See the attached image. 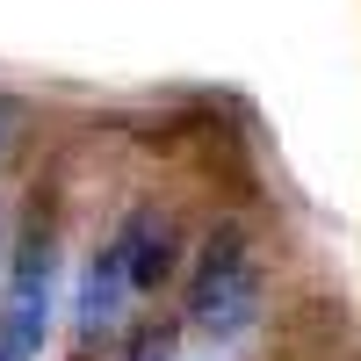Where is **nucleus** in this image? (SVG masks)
I'll return each instance as SVG.
<instances>
[{
	"label": "nucleus",
	"mask_w": 361,
	"mask_h": 361,
	"mask_svg": "<svg viewBox=\"0 0 361 361\" xmlns=\"http://www.w3.org/2000/svg\"><path fill=\"white\" fill-rule=\"evenodd\" d=\"M260 311H267V275H260L253 246L238 231H209L195 267H188V296H180L188 333L209 347H231L260 325Z\"/></svg>",
	"instance_id": "nucleus-1"
},
{
	"label": "nucleus",
	"mask_w": 361,
	"mask_h": 361,
	"mask_svg": "<svg viewBox=\"0 0 361 361\" xmlns=\"http://www.w3.org/2000/svg\"><path fill=\"white\" fill-rule=\"evenodd\" d=\"M51 304H58V238L51 224H29L8 289H0V361H37L44 333H51Z\"/></svg>",
	"instance_id": "nucleus-2"
},
{
	"label": "nucleus",
	"mask_w": 361,
	"mask_h": 361,
	"mask_svg": "<svg viewBox=\"0 0 361 361\" xmlns=\"http://www.w3.org/2000/svg\"><path fill=\"white\" fill-rule=\"evenodd\" d=\"M109 246L123 253L130 282H137V296H145V289H159V282L173 275V253H180V238H173V217H166L159 202H130L123 217H116Z\"/></svg>",
	"instance_id": "nucleus-3"
},
{
	"label": "nucleus",
	"mask_w": 361,
	"mask_h": 361,
	"mask_svg": "<svg viewBox=\"0 0 361 361\" xmlns=\"http://www.w3.org/2000/svg\"><path fill=\"white\" fill-rule=\"evenodd\" d=\"M130 296H137V282H130V267H123V253L109 246H94V260H87V275H80V296H73V325H80V340L94 347V340H109L116 325H123V311H130Z\"/></svg>",
	"instance_id": "nucleus-4"
},
{
	"label": "nucleus",
	"mask_w": 361,
	"mask_h": 361,
	"mask_svg": "<svg viewBox=\"0 0 361 361\" xmlns=\"http://www.w3.org/2000/svg\"><path fill=\"white\" fill-rule=\"evenodd\" d=\"M333 340H347V325H340V311L325 318V311H304L282 333V347L267 354V361H333Z\"/></svg>",
	"instance_id": "nucleus-5"
},
{
	"label": "nucleus",
	"mask_w": 361,
	"mask_h": 361,
	"mask_svg": "<svg viewBox=\"0 0 361 361\" xmlns=\"http://www.w3.org/2000/svg\"><path fill=\"white\" fill-rule=\"evenodd\" d=\"M8 152H15V109L0 102V159H8Z\"/></svg>",
	"instance_id": "nucleus-6"
},
{
	"label": "nucleus",
	"mask_w": 361,
	"mask_h": 361,
	"mask_svg": "<svg viewBox=\"0 0 361 361\" xmlns=\"http://www.w3.org/2000/svg\"><path fill=\"white\" fill-rule=\"evenodd\" d=\"M130 361H166V340H145V347H137Z\"/></svg>",
	"instance_id": "nucleus-7"
}]
</instances>
